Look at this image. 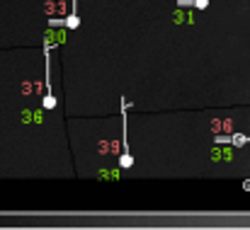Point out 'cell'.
<instances>
[{
	"mask_svg": "<svg viewBox=\"0 0 250 230\" xmlns=\"http://www.w3.org/2000/svg\"><path fill=\"white\" fill-rule=\"evenodd\" d=\"M66 29H78V24H81V17H78V0H73L71 2V10H68V17L61 22Z\"/></svg>",
	"mask_w": 250,
	"mask_h": 230,
	"instance_id": "4",
	"label": "cell"
},
{
	"mask_svg": "<svg viewBox=\"0 0 250 230\" xmlns=\"http://www.w3.org/2000/svg\"><path fill=\"white\" fill-rule=\"evenodd\" d=\"M180 7H197V10H207L209 0H177Z\"/></svg>",
	"mask_w": 250,
	"mask_h": 230,
	"instance_id": "5",
	"label": "cell"
},
{
	"mask_svg": "<svg viewBox=\"0 0 250 230\" xmlns=\"http://www.w3.org/2000/svg\"><path fill=\"white\" fill-rule=\"evenodd\" d=\"M44 58H46V92H44V99H42V107L44 109H54L56 107V97H54V92H51V51L49 49H44Z\"/></svg>",
	"mask_w": 250,
	"mask_h": 230,
	"instance_id": "2",
	"label": "cell"
},
{
	"mask_svg": "<svg viewBox=\"0 0 250 230\" xmlns=\"http://www.w3.org/2000/svg\"><path fill=\"white\" fill-rule=\"evenodd\" d=\"M214 143L219 146H246L250 143V136H243V134H233V136H216Z\"/></svg>",
	"mask_w": 250,
	"mask_h": 230,
	"instance_id": "3",
	"label": "cell"
},
{
	"mask_svg": "<svg viewBox=\"0 0 250 230\" xmlns=\"http://www.w3.org/2000/svg\"><path fill=\"white\" fill-rule=\"evenodd\" d=\"M119 104H122V131H124V143H122V155H119V167H122V170H129V167L134 165V157H131V153H129V141H126V114H129V104H126L124 97L119 99Z\"/></svg>",
	"mask_w": 250,
	"mask_h": 230,
	"instance_id": "1",
	"label": "cell"
}]
</instances>
